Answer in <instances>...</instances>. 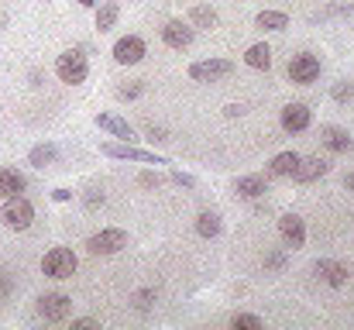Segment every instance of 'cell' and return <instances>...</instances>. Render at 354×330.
Wrapping results in <instances>:
<instances>
[{
	"label": "cell",
	"mask_w": 354,
	"mask_h": 330,
	"mask_svg": "<svg viewBox=\"0 0 354 330\" xmlns=\"http://www.w3.org/2000/svg\"><path fill=\"white\" fill-rule=\"evenodd\" d=\"M76 268H80V258H76L69 248H48V251L41 255V272H45L48 279H55V282L73 279Z\"/></svg>",
	"instance_id": "1"
},
{
	"label": "cell",
	"mask_w": 354,
	"mask_h": 330,
	"mask_svg": "<svg viewBox=\"0 0 354 330\" xmlns=\"http://www.w3.org/2000/svg\"><path fill=\"white\" fill-rule=\"evenodd\" d=\"M221 214L217 210H200V217H196V234L200 237H217L221 234Z\"/></svg>",
	"instance_id": "24"
},
{
	"label": "cell",
	"mask_w": 354,
	"mask_h": 330,
	"mask_svg": "<svg viewBox=\"0 0 354 330\" xmlns=\"http://www.w3.org/2000/svg\"><path fill=\"white\" fill-rule=\"evenodd\" d=\"M254 24H258L261 31H286V28H289V14H286V10H261V14L254 17Z\"/></svg>",
	"instance_id": "21"
},
{
	"label": "cell",
	"mask_w": 354,
	"mask_h": 330,
	"mask_svg": "<svg viewBox=\"0 0 354 330\" xmlns=\"http://www.w3.org/2000/svg\"><path fill=\"white\" fill-rule=\"evenodd\" d=\"M344 190H348V193H354V172H348V176H344Z\"/></svg>",
	"instance_id": "38"
},
{
	"label": "cell",
	"mask_w": 354,
	"mask_h": 330,
	"mask_svg": "<svg viewBox=\"0 0 354 330\" xmlns=\"http://www.w3.org/2000/svg\"><path fill=\"white\" fill-rule=\"evenodd\" d=\"M193 38H196V28L193 24H186V21H179V17H172V21H165V28H162V42L169 45V48H189L193 45Z\"/></svg>",
	"instance_id": "11"
},
{
	"label": "cell",
	"mask_w": 354,
	"mask_h": 330,
	"mask_svg": "<svg viewBox=\"0 0 354 330\" xmlns=\"http://www.w3.org/2000/svg\"><path fill=\"white\" fill-rule=\"evenodd\" d=\"M244 113V107L241 104H231V107H224V117H241Z\"/></svg>",
	"instance_id": "37"
},
{
	"label": "cell",
	"mask_w": 354,
	"mask_h": 330,
	"mask_svg": "<svg viewBox=\"0 0 354 330\" xmlns=\"http://www.w3.org/2000/svg\"><path fill=\"white\" fill-rule=\"evenodd\" d=\"M55 76H59L62 83H69V86L86 83V76H90V62H86V55H83L80 48L62 52V55L55 59Z\"/></svg>",
	"instance_id": "2"
},
{
	"label": "cell",
	"mask_w": 354,
	"mask_h": 330,
	"mask_svg": "<svg viewBox=\"0 0 354 330\" xmlns=\"http://www.w3.org/2000/svg\"><path fill=\"white\" fill-rule=\"evenodd\" d=\"M279 237H282V244H286L289 251H299V248L306 244V223H303V217L282 214V217H279Z\"/></svg>",
	"instance_id": "10"
},
{
	"label": "cell",
	"mask_w": 354,
	"mask_h": 330,
	"mask_svg": "<svg viewBox=\"0 0 354 330\" xmlns=\"http://www.w3.org/2000/svg\"><path fill=\"white\" fill-rule=\"evenodd\" d=\"M138 183H141L145 190H158V186H165V176H162V172H141Z\"/></svg>",
	"instance_id": "31"
},
{
	"label": "cell",
	"mask_w": 354,
	"mask_h": 330,
	"mask_svg": "<svg viewBox=\"0 0 354 330\" xmlns=\"http://www.w3.org/2000/svg\"><path fill=\"white\" fill-rule=\"evenodd\" d=\"M100 152L107 158H127V162H145V165H169L165 155H155L148 148H134L131 141H100Z\"/></svg>",
	"instance_id": "4"
},
{
	"label": "cell",
	"mask_w": 354,
	"mask_h": 330,
	"mask_svg": "<svg viewBox=\"0 0 354 330\" xmlns=\"http://www.w3.org/2000/svg\"><path fill=\"white\" fill-rule=\"evenodd\" d=\"M313 272L320 275V282H327V286H334V289L348 286V265H341V262H334V258H317Z\"/></svg>",
	"instance_id": "14"
},
{
	"label": "cell",
	"mask_w": 354,
	"mask_h": 330,
	"mask_svg": "<svg viewBox=\"0 0 354 330\" xmlns=\"http://www.w3.org/2000/svg\"><path fill=\"white\" fill-rule=\"evenodd\" d=\"M0 220L7 230H28L35 223V207L28 196H7L0 207Z\"/></svg>",
	"instance_id": "5"
},
{
	"label": "cell",
	"mask_w": 354,
	"mask_h": 330,
	"mask_svg": "<svg viewBox=\"0 0 354 330\" xmlns=\"http://www.w3.org/2000/svg\"><path fill=\"white\" fill-rule=\"evenodd\" d=\"M327 172H330V162H327V158H320V155H306V158H303V155H299V165H296L292 179L306 186V183H317V179H324Z\"/></svg>",
	"instance_id": "12"
},
{
	"label": "cell",
	"mask_w": 354,
	"mask_h": 330,
	"mask_svg": "<svg viewBox=\"0 0 354 330\" xmlns=\"http://www.w3.org/2000/svg\"><path fill=\"white\" fill-rule=\"evenodd\" d=\"M217 10L210 7V3H196L193 10H189V24H196V28H217Z\"/></svg>",
	"instance_id": "25"
},
{
	"label": "cell",
	"mask_w": 354,
	"mask_h": 330,
	"mask_svg": "<svg viewBox=\"0 0 354 330\" xmlns=\"http://www.w3.org/2000/svg\"><path fill=\"white\" fill-rule=\"evenodd\" d=\"M134 3H138V0H134Z\"/></svg>",
	"instance_id": "40"
},
{
	"label": "cell",
	"mask_w": 354,
	"mask_h": 330,
	"mask_svg": "<svg viewBox=\"0 0 354 330\" xmlns=\"http://www.w3.org/2000/svg\"><path fill=\"white\" fill-rule=\"evenodd\" d=\"M145 93V83L141 80H131V83H120L118 86V100H138Z\"/></svg>",
	"instance_id": "27"
},
{
	"label": "cell",
	"mask_w": 354,
	"mask_h": 330,
	"mask_svg": "<svg viewBox=\"0 0 354 330\" xmlns=\"http://www.w3.org/2000/svg\"><path fill=\"white\" fill-rule=\"evenodd\" d=\"M93 124H97L100 131H107L111 138H118V141H134V127H131L124 117H118V113H97Z\"/></svg>",
	"instance_id": "15"
},
{
	"label": "cell",
	"mask_w": 354,
	"mask_h": 330,
	"mask_svg": "<svg viewBox=\"0 0 354 330\" xmlns=\"http://www.w3.org/2000/svg\"><path fill=\"white\" fill-rule=\"evenodd\" d=\"M320 138H324V145H327L330 152H348V148H351V134H348L344 127L324 124V127H320Z\"/></svg>",
	"instance_id": "20"
},
{
	"label": "cell",
	"mask_w": 354,
	"mask_h": 330,
	"mask_svg": "<svg viewBox=\"0 0 354 330\" xmlns=\"http://www.w3.org/2000/svg\"><path fill=\"white\" fill-rule=\"evenodd\" d=\"M286 73H289V80H292V83L310 86V83H317V80H320V59H317L313 52H299V55H292V59H289Z\"/></svg>",
	"instance_id": "6"
},
{
	"label": "cell",
	"mask_w": 354,
	"mask_h": 330,
	"mask_svg": "<svg viewBox=\"0 0 354 330\" xmlns=\"http://www.w3.org/2000/svg\"><path fill=\"white\" fill-rule=\"evenodd\" d=\"M145 55H148V45L138 35H124V38L114 42V62L118 66H138Z\"/></svg>",
	"instance_id": "9"
},
{
	"label": "cell",
	"mask_w": 354,
	"mask_h": 330,
	"mask_svg": "<svg viewBox=\"0 0 354 330\" xmlns=\"http://www.w3.org/2000/svg\"><path fill=\"white\" fill-rule=\"evenodd\" d=\"M69 313H73V300L66 293H45V296H38V317L45 324H59Z\"/></svg>",
	"instance_id": "7"
},
{
	"label": "cell",
	"mask_w": 354,
	"mask_h": 330,
	"mask_svg": "<svg viewBox=\"0 0 354 330\" xmlns=\"http://www.w3.org/2000/svg\"><path fill=\"white\" fill-rule=\"evenodd\" d=\"M83 203H86V207H90V210H93V207H97V203H104V190H90V193H86V196H83Z\"/></svg>",
	"instance_id": "34"
},
{
	"label": "cell",
	"mask_w": 354,
	"mask_h": 330,
	"mask_svg": "<svg viewBox=\"0 0 354 330\" xmlns=\"http://www.w3.org/2000/svg\"><path fill=\"white\" fill-rule=\"evenodd\" d=\"M330 97H334L337 104H348V100H354V83H351V80H341V83H334Z\"/></svg>",
	"instance_id": "28"
},
{
	"label": "cell",
	"mask_w": 354,
	"mask_h": 330,
	"mask_svg": "<svg viewBox=\"0 0 354 330\" xmlns=\"http://www.w3.org/2000/svg\"><path fill=\"white\" fill-rule=\"evenodd\" d=\"M244 62H248L251 69H272V48H268L265 42H258V45H251V48L244 52Z\"/></svg>",
	"instance_id": "22"
},
{
	"label": "cell",
	"mask_w": 354,
	"mask_h": 330,
	"mask_svg": "<svg viewBox=\"0 0 354 330\" xmlns=\"http://www.w3.org/2000/svg\"><path fill=\"white\" fill-rule=\"evenodd\" d=\"M55 162H59V145H52V141H41L28 152V165H35V169H52Z\"/></svg>",
	"instance_id": "17"
},
{
	"label": "cell",
	"mask_w": 354,
	"mask_h": 330,
	"mask_svg": "<svg viewBox=\"0 0 354 330\" xmlns=\"http://www.w3.org/2000/svg\"><path fill=\"white\" fill-rule=\"evenodd\" d=\"M93 10H97V31H100V35H107V31L118 28V21H120V3L118 0H100Z\"/></svg>",
	"instance_id": "16"
},
{
	"label": "cell",
	"mask_w": 354,
	"mask_h": 330,
	"mask_svg": "<svg viewBox=\"0 0 354 330\" xmlns=\"http://www.w3.org/2000/svg\"><path fill=\"white\" fill-rule=\"evenodd\" d=\"M76 3H83V7H97L100 0H76Z\"/></svg>",
	"instance_id": "39"
},
{
	"label": "cell",
	"mask_w": 354,
	"mask_h": 330,
	"mask_svg": "<svg viewBox=\"0 0 354 330\" xmlns=\"http://www.w3.org/2000/svg\"><path fill=\"white\" fill-rule=\"evenodd\" d=\"M234 193L244 200H258L268 193V183H265V176H241V179H234Z\"/></svg>",
	"instance_id": "18"
},
{
	"label": "cell",
	"mask_w": 354,
	"mask_h": 330,
	"mask_svg": "<svg viewBox=\"0 0 354 330\" xmlns=\"http://www.w3.org/2000/svg\"><path fill=\"white\" fill-rule=\"evenodd\" d=\"M52 200H55V203H69V200H73V190L59 186V190H52Z\"/></svg>",
	"instance_id": "35"
},
{
	"label": "cell",
	"mask_w": 354,
	"mask_h": 330,
	"mask_svg": "<svg viewBox=\"0 0 354 330\" xmlns=\"http://www.w3.org/2000/svg\"><path fill=\"white\" fill-rule=\"evenodd\" d=\"M265 265H268V268H282V265H286V255H279V251H275V255H268V258H265Z\"/></svg>",
	"instance_id": "36"
},
{
	"label": "cell",
	"mask_w": 354,
	"mask_h": 330,
	"mask_svg": "<svg viewBox=\"0 0 354 330\" xmlns=\"http://www.w3.org/2000/svg\"><path fill=\"white\" fill-rule=\"evenodd\" d=\"M141 131H145V138H148L151 145H165V141H169V131H165V127H158V124H145Z\"/></svg>",
	"instance_id": "29"
},
{
	"label": "cell",
	"mask_w": 354,
	"mask_h": 330,
	"mask_svg": "<svg viewBox=\"0 0 354 330\" xmlns=\"http://www.w3.org/2000/svg\"><path fill=\"white\" fill-rule=\"evenodd\" d=\"M124 248H127V230L124 227H104V230L86 237V251L97 255V258H111V255H118Z\"/></svg>",
	"instance_id": "3"
},
{
	"label": "cell",
	"mask_w": 354,
	"mask_h": 330,
	"mask_svg": "<svg viewBox=\"0 0 354 330\" xmlns=\"http://www.w3.org/2000/svg\"><path fill=\"white\" fill-rule=\"evenodd\" d=\"M231 327L234 330H261V317H254V313H234V317H231Z\"/></svg>",
	"instance_id": "26"
},
{
	"label": "cell",
	"mask_w": 354,
	"mask_h": 330,
	"mask_svg": "<svg viewBox=\"0 0 354 330\" xmlns=\"http://www.w3.org/2000/svg\"><path fill=\"white\" fill-rule=\"evenodd\" d=\"M279 124H282V131L299 134V131H306V127L313 124V113H310V107H306V104H289V107H282Z\"/></svg>",
	"instance_id": "13"
},
{
	"label": "cell",
	"mask_w": 354,
	"mask_h": 330,
	"mask_svg": "<svg viewBox=\"0 0 354 330\" xmlns=\"http://www.w3.org/2000/svg\"><path fill=\"white\" fill-rule=\"evenodd\" d=\"M169 179H172L176 186H183V190H196V179H193L189 172H179V169H172V172H169Z\"/></svg>",
	"instance_id": "32"
},
{
	"label": "cell",
	"mask_w": 354,
	"mask_h": 330,
	"mask_svg": "<svg viewBox=\"0 0 354 330\" xmlns=\"http://www.w3.org/2000/svg\"><path fill=\"white\" fill-rule=\"evenodd\" d=\"M231 73H234V62H227V59H203V62L189 66V80L193 83H217V80H224Z\"/></svg>",
	"instance_id": "8"
},
{
	"label": "cell",
	"mask_w": 354,
	"mask_h": 330,
	"mask_svg": "<svg viewBox=\"0 0 354 330\" xmlns=\"http://www.w3.org/2000/svg\"><path fill=\"white\" fill-rule=\"evenodd\" d=\"M151 303H155V289H141V293H134V310H138V313H148Z\"/></svg>",
	"instance_id": "30"
},
{
	"label": "cell",
	"mask_w": 354,
	"mask_h": 330,
	"mask_svg": "<svg viewBox=\"0 0 354 330\" xmlns=\"http://www.w3.org/2000/svg\"><path fill=\"white\" fill-rule=\"evenodd\" d=\"M24 190H28V179H24L17 169H0V200L21 196Z\"/></svg>",
	"instance_id": "19"
},
{
	"label": "cell",
	"mask_w": 354,
	"mask_h": 330,
	"mask_svg": "<svg viewBox=\"0 0 354 330\" xmlns=\"http://www.w3.org/2000/svg\"><path fill=\"white\" fill-rule=\"evenodd\" d=\"M296 165H299V155H296V152H279V155L268 162V172H272V176H292Z\"/></svg>",
	"instance_id": "23"
},
{
	"label": "cell",
	"mask_w": 354,
	"mask_h": 330,
	"mask_svg": "<svg viewBox=\"0 0 354 330\" xmlns=\"http://www.w3.org/2000/svg\"><path fill=\"white\" fill-rule=\"evenodd\" d=\"M100 327V320H93V317H80V320H73V330H97Z\"/></svg>",
	"instance_id": "33"
}]
</instances>
